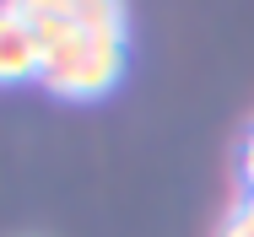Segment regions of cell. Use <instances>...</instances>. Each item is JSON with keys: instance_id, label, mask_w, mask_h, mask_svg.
Segmentation results:
<instances>
[{"instance_id": "obj_4", "label": "cell", "mask_w": 254, "mask_h": 237, "mask_svg": "<svg viewBox=\"0 0 254 237\" xmlns=\"http://www.w3.org/2000/svg\"><path fill=\"white\" fill-rule=\"evenodd\" d=\"M216 237H254V194H238V205L227 210V221H222Z\"/></svg>"}, {"instance_id": "obj_3", "label": "cell", "mask_w": 254, "mask_h": 237, "mask_svg": "<svg viewBox=\"0 0 254 237\" xmlns=\"http://www.w3.org/2000/svg\"><path fill=\"white\" fill-rule=\"evenodd\" d=\"M70 16L92 38H125V0H76Z\"/></svg>"}, {"instance_id": "obj_5", "label": "cell", "mask_w": 254, "mask_h": 237, "mask_svg": "<svg viewBox=\"0 0 254 237\" xmlns=\"http://www.w3.org/2000/svg\"><path fill=\"white\" fill-rule=\"evenodd\" d=\"M238 178H244V194H254V130L238 145Z\"/></svg>"}, {"instance_id": "obj_2", "label": "cell", "mask_w": 254, "mask_h": 237, "mask_svg": "<svg viewBox=\"0 0 254 237\" xmlns=\"http://www.w3.org/2000/svg\"><path fill=\"white\" fill-rule=\"evenodd\" d=\"M38 65H44V54H38L33 22H27L11 0H0V87L38 81Z\"/></svg>"}, {"instance_id": "obj_1", "label": "cell", "mask_w": 254, "mask_h": 237, "mask_svg": "<svg viewBox=\"0 0 254 237\" xmlns=\"http://www.w3.org/2000/svg\"><path fill=\"white\" fill-rule=\"evenodd\" d=\"M38 33V81L54 97H76V102H92L108 87H119L125 76V38H92L76 27V16H49V22H33Z\"/></svg>"}]
</instances>
